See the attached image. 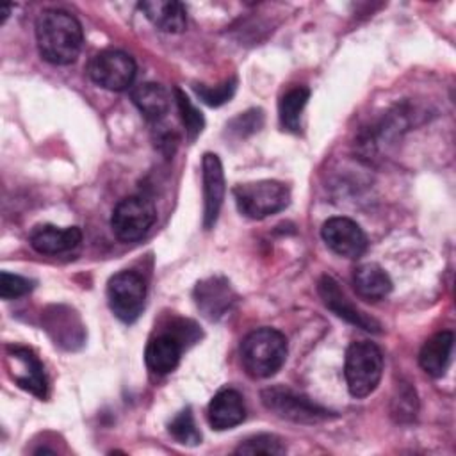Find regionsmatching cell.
Wrapping results in <instances>:
<instances>
[{
	"instance_id": "obj_1",
	"label": "cell",
	"mask_w": 456,
	"mask_h": 456,
	"mask_svg": "<svg viewBox=\"0 0 456 456\" xmlns=\"http://www.w3.org/2000/svg\"><path fill=\"white\" fill-rule=\"evenodd\" d=\"M84 34L78 20L64 9H45L36 20L39 55L52 64H71L82 48Z\"/></svg>"
},
{
	"instance_id": "obj_2",
	"label": "cell",
	"mask_w": 456,
	"mask_h": 456,
	"mask_svg": "<svg viewBox=\"0 0 456 456\" xmlns=\"http://www.w3.org/2000/svg\"><path fill=\"white\" fill-rule=\"evenodd\" d=\"M287 338L274 328H258L248 333L240 344V360L251 378L274 376L287 360Z\"/></svg>"
},
{
	"instance_id": "obj_3",
	"label": "cell",
	"mask_w": 456,
	"mask_h": 456,
	"mask_svg": "<svg viewBox=\"0 0 456 456\" xmlns=\"http://www.w3.org/2000/svg\"><path fill=\"white\" fill-rule=\"evenodd\" d=\"M383 374V354L381 349L369 342L358 340L353 342L346 351L344 376L347 390L353 397H367L379 385Z\"/></svg>"
},
{
	"instance_id": "obj_4",
	"label": "cell",
	"mask_w": 456,
	"mask_h": 456,
	"mask_svg": "<svg viewBox=\"0 0 456 456\" xmlns=\"http://www.w3.org/2000/svg\"><path fill=\"white\" fill-rule=\"evenodd\" d=\"M233 200L242 216L264 219L281 212L290 203V191L281 182L260 180L235 185Z\"/></svg>"
},
{
	"instance_id": "obj_5",
	"label": "cell",
	"mask_w": 456,
	"mask_h": 456,
	"mask_svg": "<svg viewBox=\"0 0 456 456\" xmlns=\"http://www.w3.org/2000/svg\"><path fill=\"white\" fill-rule=\"evenodd\" d=\"M260 397L264 406L269 411H273L280 419H285L296 424H317L335 417L333 411L326 410L324 406L314 403L306 395L283 385L264 388L260 392Z\"/></svg>"
},
{
	"instance_id": "obj_6",
	"label": "cell",
	"mask_w": 456,
	"mask_h": 456,
	"mask_svg": "<svg viewBox=\"0 0 456 456\" xmlns=\"http://www.w3.org/2000/svg\"><path fill=\"white\" fill-rule=\"evenodd\" d=\"M155 221L157 210L153 201L134 194L118 201L110 216V228L119 240L135 242L150 232Z\"/></svg>"
},
{
	"instance_id": "obj_7",
	"label": "cell",
	"mask_w": 456,
	"mask_h": 456,
	"mask_svg": "<svg viewBox=\"0 0 456 456\" xmlns=\"http://www.w3.org/2000/svg\"><path fill=\"white\" fill-rule=\"evenodd\" d=\"M107 299L112 314L123 322H134L146 301V283L135 271L116 273L107 283Z\"/></svg>"
},
{
	"instance_id": "obj_8",
	"label": "cell",
	"mask_w": 456,
	"mask_h": 456,
	"mask_svg": "<svg viewBox=\"0 0 456 456\" xmlns=\"http://www.w3.org/2000/svg\"><path fill=\"white\" fill-rule=\"evenodd\" d=\"M135 61L121 50H103L87 66L91 80L109 91L128 89L135 78Z\"/></svg>"
},
{
	"instance_id": "obj_9",
	"label": "cell",
	"mask_w": 456,
	"mask_h": 456,
	"mask_svg": "<svg viewBox=\"0 0 456 456\" xmlns=\"http://www.w3.org/2000/svg\"><path fill=\"white\" fill-rule=\"evenodd\" d=\"M5 365L9 376L20 388L34 394L36 397L46 395V376L32 349L23 346H9L5 353Z\"/></svg>"
},
{
	"instance_id": "obj_10",
	"label": "cell",
	"mask_w": 456,
	"mask_h": 456,
	"mask_svg": "<svg viewBox=\"0 0 456 456\" xmlns=\"http://www.w3.org/2000/svg\"><path fill=\"white\" fill-rule=\"evenodd\" d=\"M326 246L344 258H358L367 249V237L358 223L349 217H330L321 228Z\"/></svg>"
},
{
	"instance_id": "obj_11",
	"label": "cell",
	"mask_w": 456,
	"mask_h": 456,
	"mask_svg": "<svg viewBox=\"0 0 456 456\" xmlns=\"http://www.w3.org/2000/svg\"><path fill=\"white\" fill-rule=\"evenodd\" d=\"M203 178V226L208 230L216 224L224 200V173L216 153H205L201 159Z\"/></svg>"
},
{
	"instance_id": "obj_12",
	"label": "cell",
	"mask_w": 456,
	"mask_h": 456,
	"mask_svg": "<svg viewBox=\"0 0 456 456\" xmlns=\"http://www.w3.org/2000/svg\"><path fill=\"white\" fill-rule=\"evenodd\" d=\"M319 296L322 297V303L326 305V308H330L335 315H338L340 319L347 321L349 324H354L356 328H362L365 331H372V333H379L381 326L376 319H372L370 315L363 314L362 310H358L344 294V290L338 287V283L331 278V276H322L319 280Z\"/></svg>"
},
{
	"instance_id": "obj_13",
	"label": "cell",
	"mask_w": 456,
	"mask_h": 456,
	"mask_svg": "<svg viewBox=\"0 0 456 456\" xmlns=\"http://www.w3.org/2000/svg\"><path fill=\"white\" fill-rule=\"evenodd\" d=\"M208 424L216 431H224L239 426L246 419L242 395L233 388L219 390L208 404Z\"/></svg>"
},
{
	"instance_id": "obj_14",
	"label": "cell",
	"mask_w": 456,
	"mask_h": 456,
	"mask_svg": "<svg viewBox=\"0 0 456 456\" xmlns=\"http://www.w3.org/2000/svg\"><path fill=\"white\" fill-rule=\"evenodd\" d=\"M30 246L41 255H57L69 251L82 240V232L77 226L57 228L53 224H39L30 232Z\"/></svg>"
},
{
	"instance_id": "obj_15",
	"label": "cell",
	"mask_w": 456,
	"mask_h": 456,
	"mask_svg": "<svg viewBox=\"0 0 456 456\" xmlns=\"http://www.w3.org/2000/svg\"><path fill=\"white\" fill-rule=\"evenodd\" d=\"M194 297L203 315L208 317L210 321H216L221 315H224L226 310H230L233 292L224 278H208L196 285Z\"/></svg>"
},
{
	"instance_id": "obj_16",
	"label": "cell",
	"mask_w": 456,
	"mask_h": 456,
	"mask_svg": "<svg viewBox=\"0 0 456 456\" xmlns=\"http://www.w3.org/2000/svg\"><path fill=\"white\" fill-rule=\"evenodd\" d=\"M182 340L176 335L162 333L153 337L144 351V362L155 374H169L176 369L182 356Z\"/></svg>"
},
{
	"instance_id": "obj_17",
	"label": "cell",
	"mask_w": 456,
	"mask_h": 456,
	"mask_svg": "<svg viewBox=\"0 0 456 456\" xmlns=\"http://www.w3.org/2000/svg\"><path fill=\"white\" fill-rule=\"evenodd\" d=\"M144 16L162 32L180 34L187 27V12L183 4L175 0H146L139 4Z\"/></svg>"
},
{
	"instance_id": "obj_18",
	"label": "cell",
	"mask_w": 456,
	"mask_h": 456,
	"mask_svg": "<svg viewBox=\"0 0 456 456\" xmlns=\"http://www.w3.org/2000/svg\"><path fill=\"white\" fill-rule=\"evenodd\" d=\"M454 337L451 331H440L428 338L419 353V365L433 378H442L451 363Z\"/></svg>"
},
{
	"instance_id": "obj_19",
	"label": "cell",
	"mask_w": 456,
	"mask_h": 456,
	"mask_svg": "<svg viewBox=\"0 0 456 456\" xmlns=\"http://www.w3.org/2000/svg\"><path fill=\"white\" fill-rule=\"evenodd\" d=\"M353 285L356 294L369 301L383 299L392 290V280L387 274V271L372 262L362 264L360 267L354 269Z\"/></svg>"
},
{
	"instance_id": "obj_20",
	"label": "cell",
	"mask_w": 456,
	"mask_h": 456,
	"mask_svg": "<svg viewBox=\"0 0 456 456\" xmlns=\"http://www.w3.org/2000/svg\"><path fill=\"white\" fill-rule=\"evenodd\" d=\"M132 102L148 121H159L167 114L171 96L164 86L157 82H144L132 91Z\"/></svg>"
},
{
	"instance_id": "obj_21",
	"label": "cell",
	"mask_w": 456,
	"mask_h": 456,
	"mask_svg": "<svg viewBox=\"0 0 456 456\" xmlns=\"http://www.w3.org/2000/svg\"><path fill=\"white\" fill-rule=\"evenodd\" d=\"M310 98V91L306 87L289 89L278 105L280 123L285 130L297 134L301 130V114Z\"/></svg>"
},
{
	"instance_id": "obj_22",
	"label": "cell",
	"mask_w": 456,
	"mask_h": 456,
	"mask_svg": "<svg viewBox=\"0 0 456 456\" xmlns=\"http://www.w3.org/2000/svg\"><path fill=\"white\" fill-rule=\"evenodd\" d=\"M169 433L178 444L183 445H198L201 442V433L194 424L191 408H185L173 417V420L169 422Z\"/></svg>"
},
{
	"instance_id": "obj_23",
	"label": "cell",
	"mask_w": 456,
	"mask_h": 456,
	"mask_svg": "<svg viewBox=\"0 0 456 456\" xmlns=\"http://www.w3.org/2000/svg\"><path fill=\"white\" fill-rule=\"evenodd\" d=\"M175 102L182 118V123L185 126V132L189 135V139H196L203 126H205V119L201 116V112L191 103V100L185 96V93L178 87H175Z\"/></svg>"
},
{
	"instance_id": "obj_24",
	"label": "cell",
	"mask_w": 456,
	"mask_h": 456,
	"mask_svg": "<svg viewBox=\"0 0 456 456\" xmlns=\"http://www.w3.org/2000/svg\"><path fill=\"white\" fill-rule=\"evenodd\" d=\"M285 451V445L274 435L251 436L235 449L237 454H283Z\"/></svg>"
},
{
	"instance_id": "obj_25",
	"label": "cell",
	"mask_w": 456,
	"mask_h": 456,
	"mask_svg": "<svg viewBox=\"0 0 456 456\" xmlns=\"http://www.w3.org/2000/svg\"><path fill=\"white\" fill-rule=\"evenodd\" d=\"M192 87L203 103H207L210 107H219V105L230 102V98L233 96V93L237 89V80L230 78L214 87L205 86V84H194Z\"/></svg>"
},
{
	"instance_id": "obj_26",
	"label": "cell",
	"mask_w": 456,
	"mask_h": 456,
	"mask_svg": "<svg viewBox=\"0 0 456 456\" xmlns=\"http://www.w3.org/2000/svg\"><path fill=\"white\" fill-rule=\"evenodd\" d=\"M34 289V281L20 276V274H11V273H2L0 274V296L2 299H16L25 294H28Z\"/></svg>"
},
{
	"instance_id": "obj_27",
	"label": "cell",
	"mask_w": 456,
	"mask_h": 456,
	"mask_svg": "<svg viewBox=\"0 0 456 456\" xmlns=\"http://www.w3.org/2000/svg\"><path fill=\"white\" fill-rule=\"evenodd\" d=\"M260 125H262V110H248L232 121V130H237L240 135H244L248 132L258 130Z\"/></svg>"
},
{
	"instance_id": "obj_28",
	"label": "cell",
	"mask_w": 456,
	"mask_h": 456,
	"mask_svg": "<svg viewBox=\"0 0 456 456\" xmlns=\"http://www.w3.org/2000/svg\"><path fill=\"white\" fill-rule=\"evenodd\" d=\"M11 7H12L11 4H5V5H2V7H0V14H2V23H4V21H5V18L9 16V12H11Z\"/></svg>"
}]
</instances>
